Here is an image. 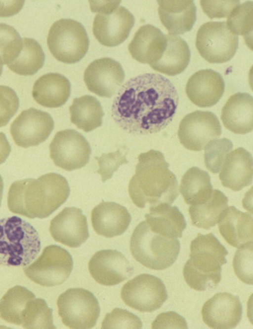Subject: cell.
I'll use <instances>...</instances> for the list:
<instances>
[{"label":"cell","instance_id":"6da1fadb","mask_svg":"<svg viewBox=\"0 0 253 329\" xmlns=\"http://www.w3.org/2000/svg\"><path fill=\"white\" fill-rule=\"evenodd\" d=\"M178 103V93L169 80L158 73H146L123 84L113 101L112 116L129 133H156L171 121Z\"/></svg>","mask_w":253,"mask_h":329},{"label":"cell","instance_id":"7a4b0ae2","mask_svg":"<svg viewBox=\"0 0 253 329\" xmlns=\"http://www.w3.org/2000/svg\"><path fill=\"white\" fill-rule=\"evenodd\" d=\"M70 191L64 177L49 173L37 179L28 178L13 183L8 193L7 206L14 213L30 219H43L66 201Z\"/></svg>","mask_w":253,"mask_h":329},{"label":"cell","instance_id":"3957f363","mask_svg":"<svg viewBox=\"0 0 253 329\" xmlns=\"http://www.w3.org/2000/svg\"><path fill=\"white\" fill-rule=\"evenodd\" d=\"M163 153L151 149L140 154L134 175L130 180L128 192L140 208L166 203L171 205L178 195L175 175L169 169Z\"/></svg>","mask_w":253,"mask_h":329},{"label":"cell","instance_id":"277c9868","mask_svg":"<svg viewBox=\"0 0 253 329\" xmlns=\"http://www.w3.org/2000/svg\"><path fill=\"white\" fill-rule=\"evenodd\" d=\"M228 254L212 233H198L191 242L190 258L183 268L187 285L198 291L216 288L221 278V266L226 263Z\"/></svg>","mask_w":253,"mask_h":329},{"label":"cell","instance_id":"5b68a950","mask_svg":"<svg viewBox=\"0 0 253 329\" xmlns=\"http://www.w3.org/2000/svg\"><path fill=\"white\" fill-rule=\"evenodd\" d=\"M40 250L39 234L30 223L15 216L0 219V265L26 266Z\"/></svg>","mask_w":253,"mask_h":329},{"label":"cell","instance_id":"8992f818","mask_svg":"<svg viewBox=\"0 0 253 329\" xmlns=\"http://www.w3.org/2000/svg\"><path fill=\"white\" fill-rule=\"evenodd\" d=\"M130 251L133 258L143 266L161 270L175 261L180 243L177 238H168L152 231L146 221H142L133 231Z\"/></svg>","mask_w":253,"mask_h":329},{"label":"cell","instance_id":"52a82bcc","mask_svg":"<svg viewBox=\"0 0 253 329\" xmlns=\"http://www.w3.org/2000/svg\"><path fill=\"white\" fill-rule=\"evenodd\" d=\"M89 38L84 26L71 19H61L51 26L47 38L48 48L58 61L73 64L85 55Z\"/></svg>","mask_w":253,"mask_h":329},{"label":"cell","instance_id":"ba28073f","mask_svg":"<svg viewBox=\"0 0 253 329\" xmlns=\"http://www.w3.org/2000/svg\"><path fill=\"white\" fill-rule=\"evenodd\" d=\"M57 305L63 324L70 329H91L99 316L96 298L91 292L83 288L68 289L59 296Z\"/></svg>","mask_w":253,"mask_h":329},{"label":"cell","instance_id":"9c48e42d","mask_svg":"<svg viewBox=\"0 0 253 329\" xmlns=\"http://www.w3.org/2000/svg\"><path fill=\"white\" fill-rule=\"evenodd\" d=\"M195 45L200 55L210 63L230 60L238 46V36L227 27L225 21L208 22L198 30Z\"/></svg>","mask_w":253,"mask_h":329},{"label":"cell","instance_id":"30bf717a","mask_svg":"<svg viewBox=\"0 0 253 329\" xmlns=\"http://www.w3.org/2000/svg\"><path fill=\"white\" fill-rule=\"evenodd\" d=\"M73 267L72 257L69 252L60 246L51 245L46 247L37 259L23 270L35 283L49 287L64 283Z\"/></svg>","mask_w":253,"mask_h":329},{"label":"cell","instance_id":"8fae6325","mask_svg":"<svg viewBox=\"0 0 253 329\" xmlns=\"http://www.w3.org/2000/svg\"><path fill=\"white\" fill-rule=\"evenodd\" d=\"M119 3H107L95 12L92 27L94 36L102 45L113 47L128 37L135 19L133 15Z\"/></svg>","mask_w":253,"mask_h":329},{"label":"cell","instance_id":"7c38bea8","mask_svg":"<svg viewBox=\"0 0 253 329\" xmlns=\"http://www.w3.org/2000/svg\"><path fill=\"white\" fill-rule=\"evenodd\" d=\"M121 295L128 306L142 312L149 313L159 309L168 298L162 281L146 273L127 282L122 288Z\"/></svg>","mask_w":253,"mask_h":329},{"label":"cell","instance_id":"4fadbf2b","mask_svg":"<svg viewBox=\"0 0 253 329\" xmlns=\"http://www.w3.org/2000/svg\"><path fill=\"white\" fill-rule=\"evenodd\" d=\"M49 148L50 158L54 164L68 171L84 167L88 162L91 152L86 139L72 129L57 132Z\"/></svg>","mask_w":253,"mask_h":329},{"label":"cell","instance_id":"5bb4252c","mask_svg":"<svg viewBox=\"0 0 253 329\" xmlns=\"http://www.w3.org/2000/svg\"><path fill=\"white\" fill-rule=\"evenodd\" d=\"M221 134V128L216 116L208 111L196 110L186 115L181 121L178 129L180 143L194 151L203 149L207 144Z\"/></svg>","mask_w":253,"mask_h":329},{"label":"cell","instance_id":"9a60e30c","mask_svg":"<svg viewBox=\"0 0 253 329\" xmlns=\"http://www.w3.org/2000/svg\"><path fill=\"white\" fill-rule=\"evenodd\" d=\"M54 126L50 115L45 111L30 108L23 110L10 127L14 143L28 148L37 146L49 137Z\"/></svg>","mask_w":253,"mask_h":329},{"label":"cell","instance_id":"2e32d148","mask_svg":"<svg viewBox=\"0 0 253 329\" xmlns=\"http://www.w3.org/2000/svg\"><path fill=\"white\" fill-rule=\"evenodd\" d=\"M124 70L117 61L110 58L95 60L86 68L84 80L91 92L111 98L124 81Z\"/></svg>","mask_w":253,"mask_h":329},{"label":"cell","instance_id":"e0dca14e","mask_svg":"<svg viewBox=\"0 0 253 329\" xmlns=\"http://www.w3.org/2000/svg\"><path fill=\"white\" fill-rule=\"evenodd\" d=\"M88 266L92 277L104 286L118 284L129 278L133 271L129 261L121 253L111 249L95 253Z\"/></svg>","mask_w":253,"mask_h":329},{"label":"cell","instance_id":"ac0fdd59","mask_svg":"<svg viewBox=\"0 0 253 329\" xmlns=\"http://www.w3.org/2000/svg\"><path fill=\"white\" fill-rule=\"evenodd\" d=\"M201 314L203 321L211 329H233L241 320L242 306L237 296L219 292L205 303Z\"/></svg>","mask_w":253,"mask_h":329},{"label":"cell","instance_id":"d6986e66","mask_svg":"<svg viewBox=\"0 0 253 329\" xmlns=\"http://www.w3.org/2000/svg\"><path fill=\"white\" fill-rule=\"evenodd\" d=\"M49 230L55 241L70 248L79 247L89 237L86 217L76 207L64 208L51 220Z\"/></svg>","mask_w":253,"mask_h":329},{"label":"cell","instance_id":"ffe728a7","mask_svg":"<svg viewBox=\"0 0 253 329\" xmlns=\"http://www.w3.org/2000/svg\"><path fill=\"white\" fill-rule=\"evenodd\" d=\"M224 91V82L217 72L206 69L199 71L188 79L185 91L189 100L201 108L215 105Z\"/></svg>","mask_w":253,"mask_h":329},{"label":"cell","instance_id":"44dd1931","mask_svg":"<svg viewBox=\"0 0 253 329\" xmlns=\"http://www.w3.org/2000/svg\"><path fill=\"white\" fill-rule=\"evenodd\" d=\"M91 220L98 235L112 238L126 231L131 221V216L124 206L114 202L102 201L92 209Z\"/></svg>","mask_w":253,"mask_h":329},{"label":"cell","instance_id":"7402d4cb","mask_svg":"<svg viewBox=\"0 0 253 329\" xmlns=\"http://www.w3.org/2000/svg\"><path fill=\"white\" fill-rule=\"evenodd\" d=\"M221 169L219 178L224 187L237 191L252 183V155L243 147L228 153Z\"/></svg>","mask_w":253,"mask_h":329},{"label":"cell","instance_id":"603a6c76","mask_svg":"<svg viewBox=\"0 0 253 329\" xmlns=\"http://www.w3.org/2000/svg\"><path fill=\"white\" fill-rule=\"evenodd\" d=\"M157 1L160 20L169 34H183L192 30L196 20V7L193 0Z\"/></svg>","mask_w":253,"mask_h":329},{"label":"cell","instance_id":"cb8c5ba5","mask_svg":"<svg viewBox=\"0 0 253 329\" xmlns=\"http://www.w3.org/2000/svg\"><path fill=\"white\" fill-rule=\"evenodd\" d=\"M166 43V35L156 27L146 24L135 33L128 49L134 59L150 65L159 59Z\"/></svg>","mask_w":253,"mask_h":329},{"label":"cell","instance_id":"d4e9b609","mask_svg":"<svg viewBox=\"0 0 253 329\" xmlns=\"http://www.w3.org/2000/svg\"><path fill=\"white\" fill-rule=\"evenodd\" d=\"M253 99L247 93H237L228 99L222 109L221 119L231 132L245 134L253 129Z\"/></svg>","mask_w":253,"mask_h":329},{"label":"cell","instance_id":"484cf974","mask_svg":"<svg viewBox=\"0 0 253 329\" xmlns=\"http://www.w3.org/2000/svg\"><path fill=\"white\" fill-rule=\"evenodd\" d=\"M218 223L220 234L232 246L238 248L253 241V219L249 213L231 206L224 210Z\"/></svg>","mask_w":253,"mask_h":329},{"label":"cell","instance_id":"4316f807","mask_svg":"<svg viewBox=\"0 0 253 329\" xmlns=\"http://www.w3.org/2000/svg\"><path fill=\"white\" fill-rule=\"evenodd\" d=\"M71 92L69 80L57 73H48L40 76L34 83L32 96L39 105L49 108L63 105Z\"/></svg>","mask_w":253,"mask_h":329},{"label":"cell","instance_id":"83f0119b","mask_svg":"<svg viewBox=\"0 0 253 329\" xmlns=\"http://www.w3.org/2000/svg\"><path fill=\"white\" fill-rule=\"evenodd\" d=\"M145 217L152 231L168 238H181L186 226L178 208L166 203L151 206Z\"/></svg>","mask_w":253,"mask_h":329},{"label":"cell","instance_id":"f1b7e54d","mask_svg":"<svg viewBox=\"0 0 253 329\" xmlns=\"http://www.w3.org/2000/svg\"><path fill=\"white\" fill-rule=\"evenodd\" d=\"M166 38V45L161 57L149 66L156 71L173 76L186 68L190 52L187 43L179 36L169 34Z\"/></svg>","mask_w":253,"mask_h":329},{"label":"cell","instance_id":"f546056e","mask_svg":"<svg viewBox=\"0 0 253 329\" xmlns=\"http://www.w3.org/2000/svg\"><path fill=\"white\" fill-rule=\"evenodd\" d=\"M69 111L71 122L85 132L102 125L104 113L100 102L93 96L85 95L75 98Z\"/></svg>","mask_w":253,"mask_h":329},{"label":"cell","instance_id":"4dcf8cb0","mask_svg":"<svg viewBox=\"0 0 253 329\" xmlns=\"http://www.w3.org/2000/svg\"><path fill=\"white\" fill-rule=\"evenodd\" d=\"M212 190L210 175L197 167L189 168L182 178L180 191L188 205H198L205 203L211 196Z\"/></svg>","mask_w":253,"mask_h":329},{"label":"cell","instance_id":"1f68e13d","mask_svg":"<svg viewBox=\"0 0 253 329\" xmlns=\"http://www.w3.org/2000/svg\"><path fill=\"white\" fill-rule=\"evenodd\" d=\"M227 197L220 190L214 189L210 197L205 203L191 206L189 208L192 223L205 229L215 226L228 206Z\"/></svg>","mask_w":253,"mask_h":329},{"label":"cell","instance_id":"d6a6232c","mask_svg":"<svg viewBox=\"0 0 253 329\" xmlns=\"http://www.w3.org/2000/svg\"><path fill=\"white\" fill-rule=\"evenodd\" d=\"M44 60V52L37 41L24 37L22 38L18 53L7 66L11 71L18 74L31 75L42 67Z\"/></svg>","mask_w":253,"mask_h":329},{"label":"cell","instance_id":"836d02e7","mask_svg":"<svg viewBox=\"0 0 253 329\" xmlns=\"http://www.w3.org/2000/svg\"><path fill=\"white\" fill-rule=\"evenodd\" d=\"M35 297L26 288L16 285L9 289L0 300V318L9 324L20 325L27 302Z\"/></svg>","mask_w":253,"mask_h":329},{"label":"cell","instance_id":"e575fe53","mask_svg":"<svg viewBox=\"0 0 253 329\" xmlns=\"http://www.w3.org/2000/svg\"><path fill=\"white\" fill-rule=\"evenodd\" d=\"M20 325L25 329H53L52 310L42 298L31 299L22 314Z\"/></svg>","mask_w":253,"mask_h":329},{"label":"cell","instance_id":"d590c367","mask_svg":"<svg viewBox=\"0 0 253 329\" xmlns=\"http://www.w3.org/2000/svg\"><path fill=\"white\" fill-rule=\"evenodd\" d=\"M253 2L247 1L235 7L226 21L228 29L236 35H242L245 39L252 37L253 32Z\"/></svg>","mask_w":253,"mask_h":329},{"label":"cell","instance_id":"8d00e7d4","mask_svg":"<svg viewBox=\"0 0 253 329\" xmlns=\"http://www.w3.org/2000/svg\"><path fill=\"white\" fill-rule=\"evenodd\" d=\"M233 145L227 138L215 139L209 141L204 147V161L207 168L211 172L218 173L226 155Z\"/></svg>","mask_w":253,"mask_h":329},{"label":"cell","instance_id":"74e56055","mask_svg":"<svg viewBox=\"0 0 253 329\" xmlns=\"http://www.w3.org/2000/svg\"><path fill=\"white\" fill-rule=\"evenodd\" d=\"M21 43L22 38L13 27L0 23V63L7 65L14 59Z\"/></svg>","mask_w":253,"mask_h":329},{"label":"cell","instance_id":"f35d334b","mask_svg":"<svg viewBox=\"0 0 253 329\" xmlns=\"http://www.w3.org/2000/svg\"><path fill=\"white\" fill-rule=\"evenodd\" d=\"M253 241L248 242L236 252L233 261L234 270L243 283L253 285Z\"/></svg>","mask_w":253,"mask_h":329},{"label":"cell","instance_id":"ab89813d","mask_svg":"<svg viewBox=\"0 0 253 329\" xmlns=\"http://www.w3.org/2000/svg\"><path fill=\"white\" fill-rule=\"evenodd\" d=\"M142 328V322L138 317L121 308H116L107 313L102 321V329H135Z\"/></svg>","mask_w":253,"mask_h":329},{"label":"cell","instance_id":"60d3db41","mask_svg":"<svg viewBox=\"0 0 253 329\" xmlns=\"http://www.w3.org/2000/svg\"><path fill=\"white\" fill-rule=\"evenodd\" d=\"M126 156V153L124 154L119 148L115 152L103 153L100 157H94L99 166L97 173L101 176L103 182L111 178L121 165L128 163Z\"/></svg>","mask_w":253,"mask_h":329},{"label":"cell","instance_id":"b9f144b4","mask_svg":"<svg viewBox=\"0 0 253 329\" xmlns=\"http://www.w3.org/2000/svg\"><path fill=\"white\" fill-rule=\"evenodd\" d=\"M19 101L11 87L0 85V128L5 126L18 110Z\"/></svg>","mask_w":253,"mask_h":329},{"label":"cell","instance_id":"7bdbcfd3","mask_svg":"<svg viewBox=\"0 0 253 329\" xmlns=\"http://www.w3.org/2000/svg\"><path fill=\"white\" fill-rule=\"evenodd\" d=\"M239 0H200L203 11L210 18H227Z\"/></svg>","mask_w":253,"mask_h":329},{"label":"cell","instance_id":"ee69618b","mask_svg":"<svg viewBox=\"0 0 253 329\" xmlns=\"http://www.w3.org/2000/svg\"><path fill=\"white\" fill-rule=\"evenodd\" d=\"M151 328L159 329H188L185 319L173 311L163 312L157 316L151 324Z\"/></svg>","mask_w":253,"mask_h":329},{"label":"cell","instance_id":"f6af8a7d","mask_svg":"<svg viewBox=\"0 0 253 329\" xmlns=\"http://www.w3.org/2000/svg\"><path fill=\"white\" fill-rule=\"evenodd\" d=\"M24 0H0V17H10L18 13Z\"/></svg>","mask_w":253,"mask_h":329},{"label":"cell","instance_id":"bcb514c9","mask_svg":"<svg viewBox=\"0 0 253 329\" xmlns=\"http://www.w3.org/2000/svg\"><path fill=\"white\" fill-rule=\"evenodd\" d=\"M11 151V146L5 135L0 132V164L3 163Z\"/></svg>","mask_w":253,"mask_h":329},{"label":"cell","instance_id":"7dc6e473","mask_svg":"<svg viewBox=\"0 0 253 329\" xmlns=\"http://www.w3.org/2000/svg\"><path fill=\"white\" fill-rule=\"evenodd\" d=\"M2 69H3L2 64L0 63V76L1 75V74L2 73Z\"/></svg>","mask_w":253,"mask_h":329},{"label":"cell","instance_id":"c3c4849f","mask_svg":"<svg viewBox=\"0 0 253 329\" xmlns=\"http://www.w3.org/2000/svg\"></svg>","mask_w":253,"mask_h":329}]
</instances>
